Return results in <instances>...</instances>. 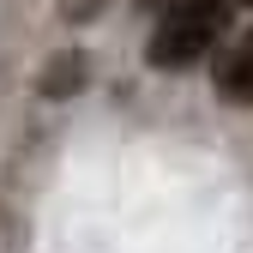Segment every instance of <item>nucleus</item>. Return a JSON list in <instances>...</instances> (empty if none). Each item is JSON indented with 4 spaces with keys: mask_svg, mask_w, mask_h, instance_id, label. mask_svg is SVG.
<instances>
[{
    "mask_svg": "<svg viewBox=\"0 0 253 253\" xmlns=\"http://www.w3.org/2000/svg\"><path fill=\"white\" fill-rule=\"evenodd\" d=\"M241 6H253V0H241Z\"/></svg>",
    "mask_w": 253,
    "mask_h": 253,
    "instance_id": "7ed1b4c3",
    "label": "nucleus"
},
{
    "mask_svg": "<svg viewBox=\"0 0 253 253\" xmlns=\"http://www.w3.org/2000/svg\"><path fill=\"white\" fill-rule=\"evenodd\" d=\"M223 24H229V0H175L151 30V67H163V73L193 67L199 54L217 48Z\"/></svg>",
    "mask_w": 253,
    "mask_h": 253,
    "instance_id": "f257e3e1",
    "label": "nucleus"
},
{
    "mask_svg": "<svg viewBox=\"0 0 253 253\" xmlns=\"http://www.w3.org/2000/svg\"><path fill=\"white\" fill-rule=\"evenodd\" d=\"M217 97L235 103V109H253V30H241V37H229L223 48H217Z\"/></svg>",
    "mask_w": 253,
    "mask_h": 253,
    "instance_id": "f03ea898",
    "label": "nucleus"
}]
</instances>
